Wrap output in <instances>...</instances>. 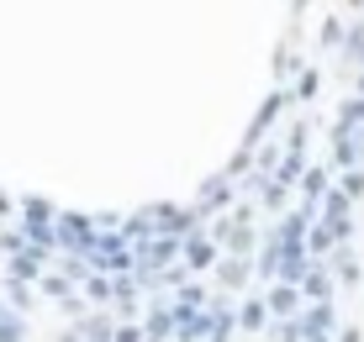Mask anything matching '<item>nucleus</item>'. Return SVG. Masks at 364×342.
<instances>
[{
  "label": "nucleus",
  "instance_id": "obj_1",
  "mask_svg": "<svg viewBox=\"0 0 364 342\" xmlns=\"http://www.w3.org/2000/svg\"><path fill=\"white\" fill-rule=\"evenodd\" d=\"M191 206H196V216H200V221L211 226L217 216H232V206H237V184H232L228 174L217 169V174H211L206 184L196 189V200H191Z\"/></svg>",
  "mask_w": 364,
  "mask_h": 342
},
{
  "label": "nucleus",
  "instance_id": "obj_2",
  "mask_svg": "<svg viewBox=\"0 0 364 342\" xmlns=\"http://www.w3.org/2000/svg\"><path fill=\"white\" fill-rule=\"evenodd\" d=\"M53 263H58V253H43V248H32V243H27V253H16V258L6 263V280L32 289V285H43V280H48V269H53Z\"/></svg>",
  "mask_w": 364,
  "mask_h": 342
},
{
  "label": "nucleus",
  "instance_id": "obj_3",
  "mask_svg": "<svg viewBox=\"0 0 364 342\" xmlns=\"http://www.w3.org/2000/svg\"><path fill=\"white\" fill-rule=\"evenodd\" d=\"M338 74H343L348 84H354V74H364V6L348 11V43H343V53H338Z\"/></svg>",
  "mask_w": 364,
  "mask_h": 342
},
{
  "label": "nucleus",
  "instance_id": "obj_4",
  "mask_svg": "<svg viewBox=\"0 0 364 342\" xmlns=\"http://www.w3.org/2000/svg\"><path fill=\"white\" fill-rule=\"evenodd\" d=\"M228 258V253H222L217 243H211L206 232H196V237H185V269L196 274V280H211V274H217V263Z\"/></svg>",
  "mask_w": 364,
  "mask_h": 342
},
{
  "label": "nucleus",
  "instance_id": "obj_5",
  "mask_svg": "<svg viewBox=\"0 0 364 342\" xmlns=\"http://www.w3.org/2000/svg\"><path fill=\"white\" fill-rule=\"evenodd\" d=\"M248 280H259V269H254V258H222L217 263V274H211V285H217V295H243Z\"/></svg>",
  "mask_w": 364,
  "mask_h": 342
},
{
  "label": "nucleus",
  "instance_id": "obj_6",
  "mask_svg": "<svg viewBox=\"0 0 364 342\" xmlns=\"http://www.w3.org/2000/svg\"><path fill=\"white\" fill-rule=\"evenodd\" d=\"M301 300H306V306H333L338 300V280H333L328 263H311V274L301 280Z\"/></svg>",
  "mask_w": 364,
  "mask_h": 342
},
{
  "label": "nucleus",
  "instance_id": "obj_7",
  "mask_svg": "<svg viewBox=\"0 0 364 342\" xmlns=\"http://www.w3.org/2000/svg\"><path fill=\"white\" fill-rule=\"evenodd\" d=\"M328 269H333V280H338V289H359L364 285V258L354 253V243H343L328 258Z\"/></svg>",
  "mask_w": 364,
  "mask_h": 342
},
{
  "label": "nucleus",
  "instance_id": "obj_8",
  "mask_svg": "<svg viewBox=\"0 0 364 342\" xmlns=\"http://www.w3.org/2000/svg\"><path fill=\"white\" fill-rule=\"evenodd\" d=\"M264 300H269L274 321H301V316H306V300H301L296 285H274V289H264Z\"/></svg>",
  "mask_w": 364,
  "mask_h": 342
},
{
  "label": "nucleus",
  "instance_id": "obj_9",
  "mask_svg": "<svg viewBox=\"0 0 364 342\" xmlns=\"http://www.w3.org/2000/svg\"><path fill=\"white\" fill-rule=\"evenodd\" d=\"M269 326H274V316H269V300L264 295H248L243 306H237V332H248V337L264 332L269 337Z\"/></svg>",
  "mask_w": 364,
  "mask_h": 342
},
{
  "label": "nucleus",
  "instance_id": "obj_10",
  "mask_svg": "<svg viewBox=\"0 0 364 342\" xmlns=\"http://www.w3.org/2000/svg\"><path fill=\"white\" fill-rule=\"evenodd\" d=\"M343 43H348V16L343 11H328V16L317 21V48L322 53H343Z\"/></svg>",
  "mask_w": 364,
  "mask_h": 342
},
{
  "label": "nucleus",
  "instance_id": "obj_11",
  "mask_svg": "<svg viewBox=\"0 0 364 342\" xmlns=\"http://www.w3.org/2000/svg\"><path fill=\"white\" fill-rule=\"evenodd\" d=\"M117 316H111V311H90V316H85V321H80V337L85 342H117Z\"/></svg>",
  "mask_w": 364,
  "mask_h": 342
},
{
  "label": "nucleus",
  "instance_id": "obj_12",
  "mask_svg": "<svg viewBox=\"0 0 364 342\" xmlns=\"http://www.w3.org/2000/svg\"><path fill=\"white\" fill-rule=\"evenodd\" d=\"M322 84H328V74L317 69V63H306V69L296 74V84H291V95H296V106H311V100L322 95Z\"/></svg>",
  "mask_w": 364,
  "mask_h": 342
},
{
  "label": "nucleus",
  "instance_id": "obj_13",
  "mask_svg": "<svg viewBox=\"0 0 364 342\" xmlns=\"http://www.w3.org/2000/svg\"><path fill=\"white\" fill-rule=\"evenodd\" d=\"M354 211H359V206H354V200H348V195H343V189H333V195H328V200H322V211H317V221H328V226H333V232H338V226H343V221H354Z\"/></svg>",
  "mask_w": 364,
  "mask_h": 342
},
{
  "label": "nucleus",
  "instance_id": "obj_14",
  "mask_svg": "<svg viewBox=\"0 0 364 342\" xmlns=\"http://www.w3.org/2000/svg\"><path fill=\"white\" fill-rule=\"evenodd\" d=\"M80 295L90 300L95 311H111V306H117V280H106V274H90V280L80 285Z\"/></svg>",
  "mask_w": 364,
  "mask_h": 342
},
{
  "label": "nucleus",
  "instance_id": "obj_15",
  "mask_svg": "<svg viewBox=\"0 0 364 342\" xmlns=\"http://www.w3.org/2000/svg\"><path fill=\"white\" fill-rule=\"evenodd\" d=\"M211 300H217V295H211L206 280H191L185 289H174V311H206Z\"/></svg>",
  "mask_w": 364,
  "mask_h": 342
},
{
  "label": "nucleus",
  "instance_id": "obj_16",
  "mask_svg": "<svg viewBox=\"0 0 364 342\" xmlns=\"http://www.w3.org/2000/svg\"><path fill=\"white\" fill-rule=\"evenodd\" d=\"M311 126H322V121H317V116H296L291 126H285V148H291V153L311 158V153H306V143H311Z\"/></svg>",
  "mask_w": 364,
  "mask_h": 342
},
{
  "label": "nucleus",
  "instance_id": "obj_17",
  "mask_svg": "<svg viewBox=\"0 0 364 342\" xmlns=\"http://www.w3.org/2000/svg\"><path fill=\"white\" fill-rule=\"evenodd\" d=\"M37 289H43V295L53 300V306H64L69 295H80V289H74V285H69V280H64V274H58V269H48V280L37 285Z\"/></svg>",
  "mask_w": 364,
  "mask_h": 342
},
{
  "label": "nucleus",
  "instance_id": "obj_18",
  "mask_svg": "<svg viewBox=\"0 0 364 342\" xmlns=\"http://www.w3.org/2000/svg\"><path fill=\"white\" fill-rule=\"evenodd\" d=\"M0 342H27V316H0Z\"/></svg>",
  "mask_w": 364,
  "mask_h": 342
},
{
  "label": "nucleus",
  "instance_id": "obj_19",
  "mask_svg": "<svg viewBox=\"0 0 364 342\" xmlns=\"http://www.w3.org/2000/svg\"><path fill=\"white\" fill-rule=\"evenodd\" d=\"M6 306L16 311V316H27V311H32V289H27V285H11V280H6Z\"/></svg>",
  "mask_w": 364,
  "mask_h": 342
},
{
  "label": "nucleus",
  "instance_id": "obj_20",
  "mask_svg": "<svg viewBox=\"0 0 364 342\" xmlns=\"http://www.w3.org/2000/svg\"><path fill=\"white\" fill-rule=\"evenodd\" d=\"M338 189H343L354 206H364V169H354V174H338Z\"/></svg>",
  "mask_w": 364,
  "mask_h": 342
},
{
  "label": "nucleus",
  "instance_id": "obj_21",
  "mask_svg": "<svg viewBox=\"0 0 364 342\" xmlns=\"http://www.w3.org/2000/svg\"><path fill=\"white\" fill-rule=\"evenodd\" d=\"M269 342H306V326H301V321H274Z\"/></svg>",
  "mask_w": 364,
  "mask_h": 342
},
{
  "label": "nucleus",
  "instance_id": "obj_22",
  "mask_svg": "<svg viewBox=\"0 0 364 342\" xmlns=\"http://www.w3.org/2000/svg\"><path fill=\"white\" fill-rule=\"evenodd\" d=\"M0 253H6V258L27 253V237H21V226H6V232H0Z\"/></svg>",
  "mask_w": 364,
  "mask_h": 342
},
{
  "label": "nucleus",
  "instance_id": "obj_23",
  "mask_svg": "<svg viewBox=\"0 0 364 342\" xmlns=\"http://www.w3.org/2000/svg\"><path fill=\"white\" fill-rule=\"evenodd\" d=\"M232 221H237V226H254V221H259V200H237V206H232Z\"/></svg>",
  "mask_w": 364,
  "mask_h": 342
},
{
  "label": "nucleus",
  "instance_id": "obj_24",
  "mask_svg": "<svg viewBox=\"0 0 364 342\" xmlns=\"http://www.w3.org/2000/svg\"><path fill=\"white\" fill-rule=\"evenodd\" d=\"M95 226H100V232H122L127 216H122V211H95Z\"/></svg>",
  "mask_w": 364,
  "mask_h": 342
},
{
  "label": "nucleus",
  "instance_id": "obj_25",
  "mask_svg": "<svg viewBox=\"0 0 364 342\" xmlns=\"http://www.w3.org/2000/svg\"><path fill=\"white\" fill-rule=\"evenodd\" d=\"M117 342H148V337H143V326H137V321H122L117 326Z\"/></svg>",
  "mask_w": 364,
  "mask_h": 342
},
{
  "label": "nucleus",
  "instance_id": "obj_26",
  "mask_svg": "<svg viewBox=\"0 0 364 342\" xmlns=\"http://www.w3.org/2000/svg\"><path fill=\"white\" fill-rule=\"evenodd\" d=\"M333 342H364V332H359V321H343L338 326V337Z\"/></svg>",
  "mask_w": 364,
  "mask_h": 342
},
{
  "label": "nucleus",
  "instance_id": "obj_27",
  "mask_svg": "<svg viewBox=\"0 0 364 342\" xmlns=\"http://www.w3.org/2000/svg\"><path fill=\"white\" fill-rule=\"evenodd\" d=\"M6 216H21V200H11L6 189H0V221H6Z\"/></svg>",
  "mask_w": 364,
  "mask_h": 342
},
{
  "label": "nucleus",
  "instance_id": "obj_28",
  "mask_svg": "<svg viewBox=\"0 0 364 342\" xmlns=\"http://www.w3.org/2000/svg\"><path fill=\"white\" fill-rule=\"evenodd\" d=\"M53 342H85V337H80V326H58Z\"/></svg>",
  "mask_w": 364,
  "mask_h": 342
},
{
  "label": "nucleus",
  "instance_id": "obj_29",
  "mask_svg": "<svg viewBox=\"0 0 364 342\" xmlns=\"http://www.w3.org/2000/svg\"><path fill=\"white\" fill-rule=\"evenodd\" d=\"M354 95H364V74H354Z\"/></svg>",
  "mask_w": 364,
  "mask_h": 342
},
{
  "label": "nucleus",
  "instance_id": "obj_30",
  "mask_svg": "<svg viewBox=\"0 0 364 342\" xmlns=\"http://www.w3.org/2000/svg\"><path fill=\"white\" fill-rule=\"evenodd\" d=\"M306 342H333V337H306Z\"/></svg>",
  "mask_w": 364,
  "mask_h": 342
}]
</instances>
